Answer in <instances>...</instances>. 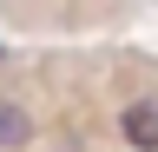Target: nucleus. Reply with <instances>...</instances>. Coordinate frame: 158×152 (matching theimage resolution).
Returning <instances> with one entry per match:
<instances>
[{"label":"nucleus","instance_id":"obj_1","mask_svg":"<svg viewBox=\"0 0 158 152\" xmlns=\"http://www.w3.org/2000/svg\"><path fill=\"white\" fill-rule=\"evenodd\" d=\"M118 139L132 152H158V99H132L118 112Z\"/></svg>","mask_w":158,"mask_h":152},{"label":"nucleus","instance_id":"obj_2","mask_svg":"<svg viewBox=\"0 0 158 152\" xmlns=\"http://www.w3.org/2000/svg\"><path fill=\"white\" fill-rule=\"evenodd\" d=\"M27 139H33V112L13 106V99H0V152H7V145H27Z\"/></svg>","mask_w":158,"mask_h":152},{"label":"nucleus","instance_id":"obj_3","mask_svg":"<svg viewBox=\"0 0 158 152\" xmlns=\"http://www.w3.org/2000/svg\"><path fill=\"white\" fill-rule=\"evenodd\" d=\"M0 60H7V46H0Z\"/></svg>","mask_w":158,"mask_h":152}]
</instances>
